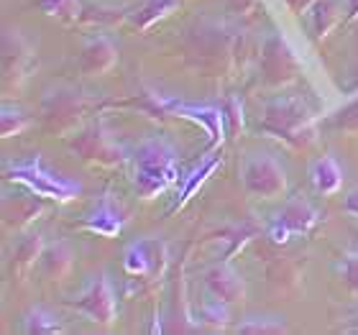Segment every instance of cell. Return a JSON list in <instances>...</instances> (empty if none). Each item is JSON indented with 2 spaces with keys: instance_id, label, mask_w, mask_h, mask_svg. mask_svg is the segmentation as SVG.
<instances>
[{
  "instance_id": "obj_1",
  "label": "cell",
  "mask_w": 358,
  "mask_h": 335,
  "mask_svg": "<svg viewBox=\"0 0 358 335\" xmlns=\"http://www.w3.org/2000/svg\"><path fill=\"white\" fill-rule=\"evenodd\" d=\"M179 182L177 151L164 138L143 141L134 154V187L143 200H154Z\"/></svg>"
},
{
  "instance_id": "obj_2",
  "label": "cell",
  "mask_w": 358,
  "mask_h": 335,
  "mask_svg": "<svg viewBox=\"0 0 358 335\" xmlns=\"http://www.w3.org/2000/svg\"><path fill=\"white\" fill-rule=\"evenodd\" d=\"M3 177L8 182L23 185L29 192L38 194L41 200H57V202H69L83 194V185L75 179H67L52 171L44 164V159L34 154L26 159H15L3 166Z\"/></svg>"
},
{
  "instance_id": "obj_3",
  "label": "cell",
  "mask_w": 358,
  "mask_h": 335,
  "mask_svg": "<svg viewBox=\"0 0 358 335\" xmlns=\"http://www.w3.org/2000/svg\"><path fill=\"white\" fill-rule=\"evenodd\" d=\"M262 131L294 146H305L315 138V115L299 97H274L264 108Z\"/></svg>"
},
{
  "instance_id": "obj_4",
  "label": "cell",
  "mask_w": 358,
  "mask_h": 335,
  "mask_svg": "<svg viewBox=\"0 0 358 335\" xmlns=\"http://www.w3.org/2000/svg\"><path fill=\"white\" fill-rule=\"evenodd\" d=\"M241 179H243V190L251 197L274 200V197H282L287 192V171L268 154L248 157L243 169H241Z\"/></svg>"
},
{
  "instance_id": "obj_5",
  "label": "cell",
  "mask_w": 358,
  "mask_h": 335,
  "mask_svg": "<svg viewBox=\"0 0 358 335\" xmlns=\"http://www.w3.org/2000/svg\"><path fill=\"white\" fill-rule=\"evenodd\" d=\"M69 305L75 307L77 313H83L85 318H90L92 322H97V325H113L115 315H118L115 292H113V284L105 271L97 274L95 279H90L87 287L75 299H69Z\"/></svg>"
},
{
  "instance_id": "obj_6",
  "label": "cell",
  "mask_w": 358,
  "mask_h": 335,
  "mask_svg": "<svg viewBox=\"0 0 358 335\" xmlns=\"http://www.w3.org/2000/svg\"><path fill=\"white\" fill-rule=\"evenodd\" d=\"M72 151L85 162H92V164L100 166H118L128 162V151L100 123L85 128L83 134L72 141Z\"/></svg>"
},
{
  "instance_id": "obj_7",
  "label": "cell",
  "mask_w": 358,
  "mask_h": 335,
  "mask_svg": "<svg viewBox=\"0 0 358 335\" xmlns=\"http://www.w3.org/2000/svg\"><path fill=\"white\" fill-rule=\"evenodd\" d=\"M262 69L264 77H266L268 85H289L297 80L299 75V59L294 49L287 44V38L279 36V34H271V36L264 41V52H262Z\"/></svg>"
},
{
  "instance_id": "obj_8",
  "label": "cell",
  "mask_w": 358,
  "mask_h": 335,
  "mask_svg": "<svg viewBox=\"0 0 358 335\" xmlns=\"http://www.w3.org/2000/svg\"><path fill=\"white\" fill-rule=\"evenodd\" d=\"M154 97V105H157L159 113L164 115H182V118H189L194 123H200L210 136V146L220 143L223 138V123H225V113L220 108H213V105H197V103H182V100H169V97Z\"/></svg>"
},
{
  "instance_id": "obj_9",
  "label": "cell",
  "mask_w": 358,
  "mask_h": 335,
  "mask_svg": "<svg viewBox=\"0 0 358 335\" xmlns=\"http://www.w3.org/2000/svg\"><path fill=\"white\" fill-rule=\"evenodd\" d=\"M166 264V246L159 238H141L131 243L123 256V269L128 276L136 279H151L164 271Z\"/></svg>"
},
{
  "instance_id": "obj_10",
  "label": "cell",
  "mask_w": 358,
  "mask_h": 335,
  "mask_svg": "<svg viewBox=\"0 0 358 335\" xmlns=\"http://www.w3.org/2000/svg\"><path fill=\"white\" fill-rule=\"evenodd\" d=\"M83 95L80 90L59 87L46 92L44 97V120L52 131H69L77 126V120L83 115Z\"/></svg>"
},
{
  "instance_id": "obj_11",
  "label": "cell",
  "mask_w": 358,
  "mask_h": 335,
  "mask_svg": "<svg viewBox=\"0 0 358 335\" xmlns=\"http://www.w3.org/2000/svg\"><path fill=\"white\" fill-rule=\"evenodd\" d=\"M205 287L223 305H233V302L243 299V294H246V284H243L241 274L231 264H215V266H210L205 271Z\"/></svg>"
},
{
  "instance_id": "obj_12",
  "label": "cell",
  "mask_w": 358,
  "mask_h": 335,
  "mask_svg": "<svg viewBox=\"0 0 358 335\" xmlns=\"http://www.w3.org/2000/svg\"><path fill=\"white\" fill-rule=\"evenodd\" d=\"M31 64V46L26 38L13 29H6L3 34V72H6V85L10 87V80L18 77L23 80Z\"/></svg>"
},
{
  "instance_id": "obj_13",
  "label": "cell",
  "mask_w": 358,
  "mask_h": 335,
  "mask_svg": "<svg viewBox=\"0 0 358 335\" xmlns=\"http://www.w3.org/2000/svg\"><path fill=\"white\" fill-rule=\"evenodd\" d=\"M123 225H126V218L108 194L100 197V202L85 218V228L95 236H103V238H115L123 231Z\"/></svg>"
},
{
  "instance_id": "obj_14",
  "label": "cell",
  "mask_w": 358,
  "mask_h": 335,
  "mask_svg": "<svg viewBox=\"0 0 358 335\" xmlns=\"http://www.w3.org/2000/svg\"><path fill=\"white\" fill-rule=\"evenodd\" d=\"M115 62H118V49L108 36L90 38L80 54V69L85 75H105L115 67Z\"/></svg>"
},
{
  "instance_id": "obj_15",
  "label": "cell",
  "mask_w": 358,
  "mask_h": 335,
  "mask_svg": "<svg viewBox=\"0 0 358 335\" xmlns=\"http://www.w3.org/2000/svg\"><path fill=\"white\" fill-rule=\"evenodd\" d=\"M41 197L34 192L26 194H8L3 200V220L10 228H23L36 220V215L44 213V205H41Z\"/></svg>"
},
{
  "instance_id": "obj_16",
  "label": "cell",
  "mask_w": 358,
  "mask_h": 335,
  "mask_svg": "<svg viewBox=\"0 0 358 335\" xmlns=\"http://www.w3.org/2000/svg\"><path fill=\"white\" fill-rule=\"evenodd\" d=\"M276 220L294 236V233H310L317 225V210L310 205V200L305 197H292L287 200V205L282 208V213L276 215Z\"/></svg>"
},
{
  "instance_id": "obj_17",
  "label": "cell",
  "mask_w": 358,
  "mask_h": 335,
  "mask_svg": "<svg viewBox=\"0 0 358 335\" xmlns=\"http://www.w3.org/2000/svg\"><path fill=\"white\" fill-rule=\"evenodd\" d=\"M310 179L320 194H336L343 187V169L333 157H322L310 169Z\"/></svg>"
},
{
  "instance_id": "obj_18",
  "label": "cell",
  "mask_w": 358,
  "mask_h": 335,
  "mask_svg": "<svg viewBox=\"0 0 358 335\" xmlns=\"http://www.w3.org/2000/svg\"><path fill=\"white\" fill-rule=\"evenodd\" d=\"M75 264V253L69 248V243L64 241H57V243H49L41 251V269L49 279H62V276L69 274V269Z\"/></svg>"
},
{
  "instance_id": "obj_19",
  "label": "cell",
  "mask_w": 358,
  "mask_h": 335,
  "mask_svg": "<svg viewBox=\"0 0 358 335\" xmlns=\"http://www.w3.org/2000/svg\"><path fill=\"white\" fill-rule=\"evenodd\" d=\"M64 325H62L59 315L52 313L49 307L44 305H36L31 307L29 313L23 315V333L29 335H54V333H62Z\"/></svg>"
},
{
  "instance_id": "obj_20",
  "label": "cell",
  "mask_w": 358,
  "mask_h": 335,
  "mask_svg": "<svg viewBox=\"0 0 358 335\" xmlns=\"http://www.w3.org/2000/svg\"><path fill=\"white\" fill-rule=\"evenodd\" d=\"M307 15H310L315 36L325 38L330 31L341 23V6H338V0H317V3L307 10Z\"/></svg>"
},
{
  "instance_id": "obj_21",
  "label": "cell",
  "mask_w": 358,
  "mask_h": 335,
  "mask_svg": "<svg viewBox=\"0 0 358 335\" xmlns=\"http://www.w3.org/2000/svg\"><path fill=\"white\" fill-rule=\"evenodd\" d=\"M41 251H44V238L41 236H26L15 243L13 251V271L15 274H26L36 261H41Z\"/></svg>"
},
{
  "instance_id": "obj_22",
  "label": "cell",
  "mask_w": 358,
  "mask_h": 335,
  "mask_svg": "<svg viewBox=\"0 0 358 335\" xmlns=\"http://www.w3.org/2000/svg\"><path fill=\"white\" fill-rule=\"evenodd\" d=\"M179 6H182V0H146V3L136 10L134 23L138 29H149V26H154L157 21L172 15Z\"/></svg>"
},
{
  "instance_id": "obj_23",
  "label": "cell",
  "mask_w": 358,
  "mask_h": 335,
  "mask_svg": "<svg viewBox=\"0 0 358 335\" xmlns=\"http://www.w3.org/2000/svg\"><path fill=\"white\" fill-rule=\"evenodd\" d=\"M287 322L284 318H276V315H256V318H246V320L236 325V333H246V335H279L287 333Z\"/></svg>"
},
{
  "instance_id": "obj_24",
  "label": "cell",
  "mask_w": 358,
  "mask_h": 335,
  "mask_svg": "<svg viewBox=\"0 0 358 335\" xmlns=\"http://www.w3.org/2000/svg\"><path fill=\"white\" fill-rule=\"evenodd\" d=\"M328 126L333 128V131H338V134L358 136V92L351 100H345V103L330 115Z\"/></svg>"
},
{
  "instance_id": "obj_25",
  "label": "cell",
  "mask_w": 358,
  "mask_h": 335,
  "mask_svg": "<svg viewBox=\"0 0 358 335\" xmlns=\"http://www.w3.org/2000/svg\"><path fill=\"white\" fill-rule=\"evenodd\" d=\"M41 13L49 18H59V21H77L83 18V0H38Z\"/></svg>"
},
{
  "instance_id": "obj_26",
  "label": "cell",
  "mask_w": 358,
  "mask_h": 335,
  "mask_svg": "<svg viewBox=\"0 0 358 335\" xmlns=\"http://www.w3.org/2000/svg\"><path fill=\"white\" fill-rule=\"evenodd\" d=\"M31 123L29 113L18 108V105H3L0 111V134L3 138H10V136H18L21 131H26Z\"/></svg>"
},
{
  "instance_id": "obj_27",
  "label": "cell",
  "mask_w": 358,
  "mask_h": 335,
  "mask_svg": "<svg viewBox=\"0 0 358 335\" xmlns=\"http://www.w3.org/2000/svg\"><path fill=\"white\" fill-rule=\"evenodd\" d=\"M217 164H220V157H213V159H210V162H205V164H202L200 169H194V171H192V179H187L185 187H182V194H179V202H177V205H174V208H179V205H185V202L189 200V197H192L194 192H197V187H200L202 182H205V179H208L210 174L215 171V166H217Z\"/></svg>"
},
{
  "instance_id": "obj_28",
  "label": "cell",
  "mask_w": 358,
  "mask_h": 335,
  "mask_svg": "<svg viewBox=\"0 0 358 335\" xmlns=\"http://www.w3.org/2000/svg\"><path fill=\"white\" fill-rule=\"evenodd\" d=\"M338 271L343 274V279L348 282V287L358 292V251L356 253H348L341 264H338Z\"/></svg>"
},
{
  "instance_id": "obj_29",
  "label": "cell",
  "mask_w": 358,
  "mask_h": 335,
  "mask_svg": "<svg viewBox=\"0 0 358 335\" xmlns=\"http://www.w3.org/2000/svg\"><path fill=\"white\" fill-rule=\"evenodd\" d=\"M289 236H292V233L287 231L279 220H274V223L268 225V238L274 241V243H287V241H289Z\"/></svg>"
},
{
  "instance_id": "obj_30",
  "label": "cell",
  "mask_w": 358,
  "mask_h": 335,
  "mask_svg": "<svg viewBox=\"0 0 358 335\" xmlns=\"http://www.w3.org/2000/svg\"><path fill=\"white\" fill-rule=\"evenodd\" d=\"M343 210L348 213V215L358 218V187H353L351 192L343 197Z\"/></svg>"
},
{
  "instance_id": "obj_31",
  "label": "cell",
  "mask_w": 358,
  "mask_h": 335,
  "mask_svg": "<svg viewBox=\"0 0 358 335\" xmlns=\"http://www.w3.org/2000/svg\"><path fill=\"white\" fill-rule=\"evenodd\" d=\"M315 3H317V0H287V6H289L297 15L307 13V10H310V8H313Z\"/></svg>"
},
{
  "instance_id": "obj_32",
  "label": "cell",
  "mask_w": 358,
  "mask_h": 335,
  "mask_svg": "<svg viewBox=\"0 0 358 335\" xmlns=\"http://www.w3.org/2000/svg\"><path fill=\"white\" fill-rule=\"evenodd\" d=\"M348 18H351V21L358 18V0H348Z\"/></svg>"
}]
</instances>
